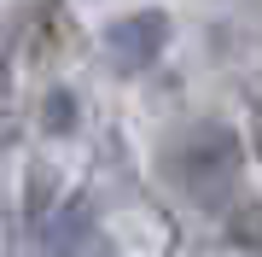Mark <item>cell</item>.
I'll return each instance as SVG.
<instances>
[{
  "label": "cell",
  "mask_w": 262,
  "mask_h": 257,
  "mask_svg": "<svg viewBox=\"0 0 262 257\" xmlns=\"http://www.w3.org/2000/svg\"><path fill=\"white\" fill-rule=\"evenodd\" d=\"M227 240H233L239 251L262 257V199H239L227 210Z\"/></svg>",
  "instance_id": "cell-3"
},
{
  "label": "cell",
  "mask_w": 262,
  "mask_h": 257,
  "mask_svg": "<svg viewBox=\"0 0 262 257\" xmlns=\"http://www.w3.org/2000/svg\"><path fill=\"white\" fill-rule=\"evenodd\" d=\"M41 129H47V134H70V129H76V94L53 88L47 105H41Z\"/></svg>",
  "instance_id": "cell-5"
},
{
  "label": "cell",
  "mask_w": 262,
  "mask_h": 257,
  "mask_svg": "<svg viewBox=\"0 0 262 257\" xmlns=\"http://www.w3.org/2000/svg\"><path fill=\"white\" fill-rule=\"evenodd\" d=\"M88 222H94V210H88V199H70L58 216L47 222V251H70L76 240L88 234Z\"/></svg>",
  "instance_id": "cell-4"
},
{
  "label": "cell",
  "mask_w": 262,
  "mask_h": 257,
  "mask_svg": "<svg viewBox=\"0 0 262 257\" xmlns=\"http://www.w3.org/2000/svg\"><path fill=\"white\" fill-rule=\"evenodd\" d=\"M163 47H169V12H134V18H117L111 35H105V53H111L117 70H146Z\"/></svg>",
  "instance_id": "cell-2"
},
{
  "label": "cell",
  "mask_w": 262,
  "mask_h": 257,
  "mask_svg": "<svg viewBox=\"0 0 262 257\" xmlns=\"http://www.w3.org/2000/svg\"><path fill=\"white\" fill-rule=\"evenodd\" d=\"M251 152L262 158V105H256V111H251Z\"/></svg>",
  "instance_id": "cell-6"
},
{
  "label": "cell",
  "mask_w": 262,
  "mask_h": 257,
  "mask_svg": "<svg viewBox=\"0 0 262 257\" xmlns=\"http://www.w3.org/2000/svg\"><path fill=\"white\" fill-rule=\"evenodd\" d=\"M239 170H245V146H239L233 129L204 123V129L187 134V146H181V181H187V193L198 205H222L233 193Z\"/></svg>",
  "instance_id": "cell-1"
}]
</instances>
